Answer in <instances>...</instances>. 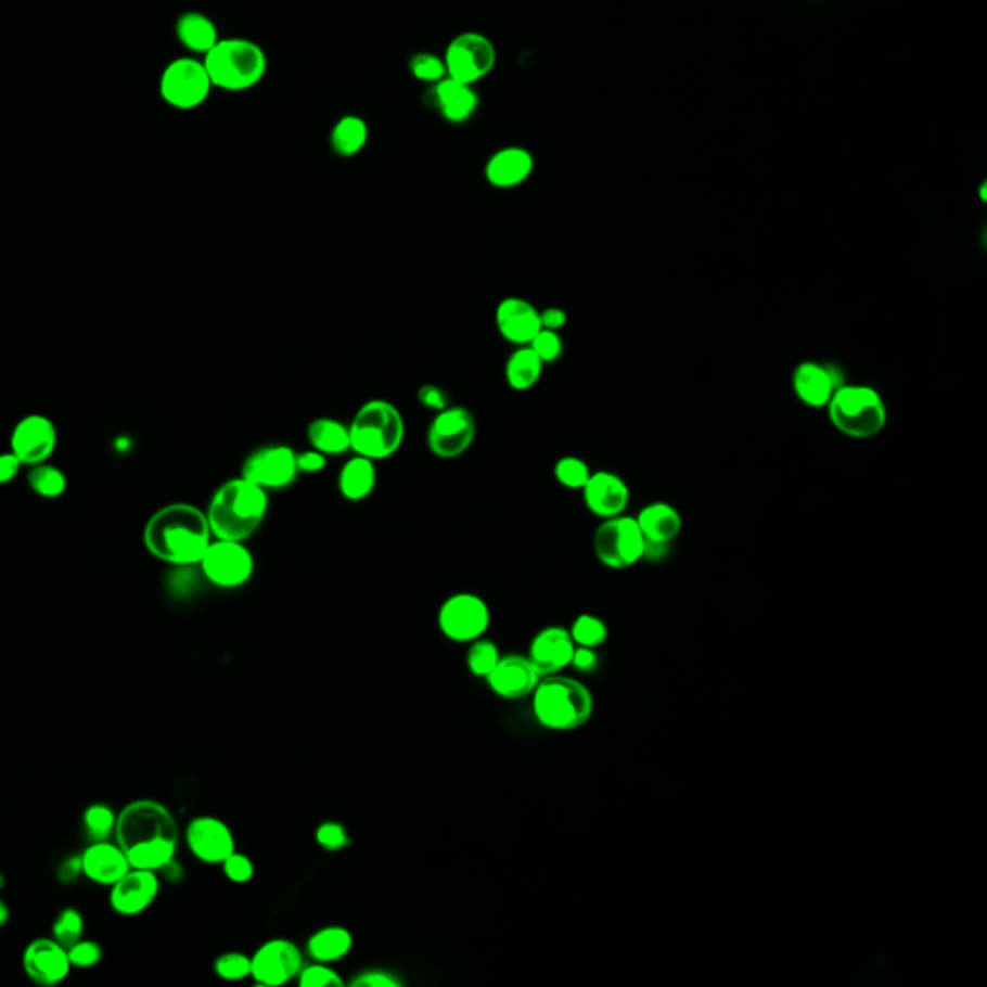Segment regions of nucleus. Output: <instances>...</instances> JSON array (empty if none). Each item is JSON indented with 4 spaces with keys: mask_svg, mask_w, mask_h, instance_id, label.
Listing matches in <instances>:
<instances>
[{
    "mask_svg": "<svg viewBox=\"0 0 987 987\" xmlns=\"http://www.w3.org/2000/svg\"><path fill=\"white\" fill-rule=\"evenodd\" d=\"M131 868L161 872L174 862L180 830L172 812L158 800L139 798L124 806L114 832Z\"/></svg>",
    "mask_w": 987,
    "mask_h": 987,
    "instance_id": "1",
    "label": "nucleus"
},
{
    "mask_svg": "<svg viewBox=\"0 0 987 987\" xmlns=\"http://www.w3.org/2000/svg\"><path fill=\"white\" fill-rule=\"evenodd\" d=\"M143 542L149 554L161 562L178 567L200 565L213 542L207 513L191 503H168L151 515Z\"/></svg>",
    "mask_w": 987,
    "mask_h": 987,
    "instance_id": "2",
    "label": "nucleus"
},
{
    "mask_svg": "<svg viewBox=\"0 0 987 987\" xmlns=\"http://www.w3.org/2000/svg\"><path fill=\"white\" fill-rule=\"evenodd\" d=\"M269 508V492L240 475L218 486L205 513L213 538L245 542L259 530Z\"/></svg>",
    "mask_w": 987,
    "mask_h": 987,
    "instance_id": "3",
    "label": "nucleus"
},
{
    "mask_svg": "<svg viewBox=\"0 0 987 987\" xmlns=\"http://www.w3.org/2000/svg\"><path fill=\"white\" fill-rule=\"evenodd\" d=\"M213 87L225 91H247L259 86L269 69L267 52L245 37L220 39L203 56Z\"/></svg>",
    "mask_w": 987,
    "mask_h": 987,
    "instance_id": "4",
    "label": "nucleus"
},
{
    "mask_svg": "<svg viewBox=\"0 0 987 987\" xmlns=\"http://www.w3.org/2000/svg\"><path fill=\"white\" fill-rule=\"evenodd\" d=\"M594 710L592 694L572 677L546 676L533 691V712L538 723L552 731H573L589 721Z\"/></svg>",
    "mask_w": 987,
    "mask_h": 987,
    "instance_id": "5",
    "label": "nucleus"
},
{
    "mask_svg": "<svg viewBox=\"0 0 987 987\" xmlns=\"http://www.w3.org/2000/svg\"><path fill=\"white\" fill-rule=\"evenodd\" d=\"M406 438V423L388 399H369L349 423L351 451L373 461L390 460Z\"/></svg>",
    "mask_w": 987,
    "mask_h": 987,
    "instance_id": "6",
    "label": "nucleus"
},
{
    "mask_svg": "<svg viewBox=\"0 0 987 987\" xmlns=\"http://www.w3.org/2000/svg\"><path fill=\"white\" fill-rule=\"evenodd\" d=\"M825 409L833 428L853 440H870L887 425L882 394L864 384H841Z\"/></svg>",
    "mask_w": 987,
    "mask_h": 987,
    "instance_id": "7",
    "label": "nucleus"
},
{
    "mask_svg": "<svg viewBox=\"0 0 987 987\" xmlns=\"http://www.w3.org/2000/svg\"><path fill=\"white\" fill-rule=\"evenodd\" d=\"M213 81L207 68L195 56H180L166 64L158 79V93L176 111H195L207 103Z\"/></svg>",
    "mask_w": 987,
    "mask_h": 987,
    "instance_id": "8",
    "label": "nucleus"
},
{
    "mask_svg": "<svg viewBox=\"0 0 987 987\" xmlns=\"http://www.w3.org/2000/svg\"><path fill=\"white\" fill-rule=\"evenodd\" d=\"M592 548L598 562L619 572L641 562L646 540L634 517L617 515L612 520H602L592 538Z\"/></svg>",
    "mask_w": 987,
    "mask_h": 987,
    "instance_id": "9",
    "label": "nucleus"
},
{
    "mask_svg": "<svg viewBox=\"0 0 987 987\" xmlns=\"http://www.w3.org/2000/svg\"><path fill=\"white\" fill-rule=\"evenodd\" d=\"M477 438V419L463 406H448L434 413L426 431V446L438 460H458Z\"/></svg>",
    "mask_w": 987,
    "mask_h": 987,
    "instance_id": "10",
    "label": "nucleus"
},
{
    "mask_svg": "<svg viewBox=\"0 0 987 987\" xmlns=\"http://www.w3.org/2000/svg\"><path fill=\"white\" fill-rule=\"evenodd\" d=\"M443 59L448 78L475 86L492 72L498 54L486 35L463 31L451 39Z\"/></svg>",
    "mask_w": 987,
    "mask_h": 987,
    "instance_id": "11",
    "label": "nucleus"
},
{
    "mask_svg": "<svg viewBox=\"0 0 987 987\" xmlns=\"http://www.w3.org/2000/svg\"><path fill=\"white\" fill-rule=\"evenodd\" d=\"M200 567L205 579L218 589H240L252 579L255 560L245 542L213 538Z\"/></svg>",
    "mask_w": 987,
    "mask_h": 987,
    "instance_id": "12",
    "label": "nucleus"
},
{
    "mask_svg": "<svg viewBox=\"0 0 987 987\" xmlns=\"http://www.w3.org/2000/svg\"><path fill=\"white\" fill-rule=\"evenodd\" d=\"M490 619L492 615L486 600L471 592L451 594L438 610V627L444 637L453 642L477 641L488 631Z\"/></svg>",
    "mask_w": 987,
    "mask_h": 987,
    "instance_id": "13",
    "label": "nucleus"
},
{
    "mask_svg": "<svg viewBox=\"0 0 987 987\" xmlns=\"http://www.w3.org/2000/svg\"><path fill=\"white\" fill-rule=\"evenodd\" d=\"M242 477L267 492L284 490L299 477L297 451L286 444H269L257 448L243 461Z\"/></svg>",
    "mask_w": 987,
    "mask_h": 987,
    "instance_id": "14",
    "label": "nucleus"
},
{
    "mask_svg": "<svg viewBox=\"0 0 987 987\" xmlns=\"http://www.w3.org/2000/svg\"><path fill=\"white\" fill-rule=\"evenodd\" d=\"M302 969V951L290 939H269L252 957V978L260 986L287 984L299 976Z\"/></svg>",
    "mask_w": 987,
    "mask_h": 987,
    "instance_id": "15",
    "label": "nucleus"
},
{
    "mask_svg": "<svg viewBox=\"0 0 987 987\" xmlns=\"http://www.w3.org/2000/svg\"><path fill=\"white\" fill-rule=\"evenodd\" d=\"M56 428L49 416L26 415L17 421L10 436V451L24 465H39L49 461L56 448Z\"/></svg>",
    "mask_w": 987,
    "mask_h": 987,
    "instance_id": "16",
    "label": "nucleus"
},
{
    "mask_svg": "<svg viewBox=\"0 0 987 987\" xmlns=\"http://www.w3.org/2000/svg\"><path fill=\"white\" fill-rule=\"evenodd\" d=\"M185 843L191 855L207 864H222L235 850L232 830L215 816H197L188 823Z\"/></svg>",
    "mask_w": 987,
    "mask_h": 987,
    "instance_id": "17",
    "label": "nucleus"
},
{
    "mask_svg": "<svg viewBox=\"0 0 987 987\" xmlns=\"http://www.w3.org/2000/svg\"><path fill=\"white\" fill-rule=\"evenodd\" d=\"M24 971L27 978L34 979L39 986L51 987L68 978L72 964H69L68 949L59 944L56 939L37 937L24 951Z\"/></svg>",
    "mask_w": 987,
    "mask_h": 987,
    "instance_id": "18",
    "label": "nucleus"
},
{
    "mask_svg": "<svg viewBox=\"0 0 987 987\" xmlns=\"http://www.w3.org/2000/svg\"><path fill=\"white\" fill-rule=\"evenodd\" d=\"M158 892L161 880L156 872L130 868L111 885V907L120 916H138L155 902Z\"/></svg>",
    "mask_w": 987,
    "mask_h": 987,
    "instance_id": "19",
    "label": "nucleus"
},
{
    "mask_svg": "<svg viewBox=\"0 0 987 987\" xmlns=\"http://www.w3.org/2000/svg\"><path fill=\"white\" fill-rule=\"evenodd\" d=\"M580 492L590 513H594L600 520L624 515L631 500L629 486L612 471L592 473Z\"/></svg>",
    "mask_w": 987,
    "mask_h": 987,
    "instance_id": "20",
    "label": "nucleus"
},
{
    "mask_svg": "<svg viewBox=\"0 0 987 987\" xmlns=\"http://www.w3.org/2000/svg\"><path fill=\"white\" fill-rule=\"evenodd\" d=\"M493 321L500 336L513 346H528L542 330L540 311L530 302L517 295L505 297L498 304Z\"/></svg>",
    "mask_w": 987,
    "mask_h": 987,
    "instance_id": "21",
    "label": "nucleus"
},
{
    "mask_svg": "<svg viewBox=\"0 0 987 987\" xmlns=\"http://www.w3.org/2000/svg\"><path fill=\"white\" fill-rule=\"evenodd\" d=\"M542 676L538 674L537 667L530 664L527 656H502L496 664L490 676L486 677V683L492 689V693L505 701H520L537 689L538 681Z\"/></svg>",
    "mask_w": 987,
    "mask_h": 987,
    "instance_id": "22",
    "label": "nucleus"
},
{
    "mask_svg": "<svg viewBox=\"0 0 987 987\" xmlns=\"http://www.w3.org/2000/svg\"><path fill=\"white\" fill-rule=\"evenodd\" d=\"M841 374L832 364L803 361L793 373V390L805 406L825 409L835 390L839 388Z\"/></svg>",
    "mask_w": 987,
    "mask_h": 987,
    "instance_id": "23",
    "label": "nucleus"
},
{
    "mask_svg": "<svg viewBox=\"0 0 987 987\" xmlns=\"http://www.w3.org/2000/svg\"><path fill=\"white\" fill-rule=\"evenodd\" d=\"M573 652L575 642L567 629L546 627L530 641L527 658L537 667L540 676H555L565 667L572 666Z\"/></svg>",
    "mask_w": 987,
    "mask_h": 987,
    "instance_id": "24",
    "label": "nucleus"
},
{
    "mask_svg": "<svg viewBox=\"0 0 987 987\" xmlns=\"http://www.w3.org/2000/svg\"><path fill=\"white\" fill-rule=\"evenodd\" d=\"M428 103L450 124H465L477 114L480 99L475 86L444 78L431 86Z\"/></svg>",
    "mask_w": 987,
    "mask_h": 987,
    "instance_id": "25",
    "label": "nucleus"
},
{
    "mask_svg": "<svg viewBox=\"0 0 987 987\" xmlns=\"http://www.w3.org/2000/svg\"><path fill=\"white\" fill-rule=\"evenodd\" d=\"M535 172V156L527 149L511 145L496 151L485 166L486 182L496 190H513Z\"/></svg>",
    "mask_w": 987,
    "mask_h": 987,
    "instance_id": "26",
    "label": "nucleus"
},
{
    "mask_svg": "<svg viewBox=\"0 0 987 987\" xmlns=\"http://www.w3.org/2000/svg\"><path fill=\"white\" fill-rule=\"evenodd\" d=\"M81 867L87 880L99 885L116 884L131 868L118 843L111 841L89 843V847L81 853Z\"/></svg>",
    "mask_w": 987,
    "mask_h": 987,
    "instance_id": "27",
    "label": "nucleus"
},
{
    "mask_svg": "<svg viewBox=\"0 0 987 987\" xmlns=\"http://www.w3.org/2000/svg\"><path fill=\"white\" fill-rule=\"evenodd\" d=\"M634 520L649 544L669 546L683 530L681 513L667 502L644 505Z\"/></svg>",
    "mask_w": 987,
    "mask_h": 987,
    "instance_id": "28",
    "label": "nucleus"
},
{
    "mask_svg": "<svg viewBox=\"0 0 987 987\" xmlns=\"http://www.w3.org/2000/svg\"><path fill=\"white\" fill-rule=\"evenodd\" d=\"M376 461L354 456L342 465L338 475V490L347 502H363L376 488Z\"/></svg>",
    "mask_w": 987,
    "mask_h": 987,
    "instance_id": "29",
    "label": "nucleus"
},
{
    "mask_svg": "<svg viewBox=\"0 0 987 987\" xmlns=\"http://www.w3.org/2000/svg\"><path fill=\"white\" fill-rule=\"evenodd\" d=\"M176 37L188 51L201 56L220 41L217 24L203 12H183L176 22Z\"/></svg>",
    "mask_w": 987,
    "mask_h": 987,
    "instance_id": "30",
    "label": "nucleus"
},
{
    "mask_svg": "<svg viewBox=\"0 0 987 987\" xmlns=\"http://www.w3.org/2000/svg\"><path fill=\"white\" fill-rule=\"evenodd\" d=\"M307 440L311 444L312 450L321 451L326 458L344 456L346 451H351L349 425H344L338 419L330 416H319L309 423Z\"/></svg>",
    "mask_w": 987,
    "mask_h": 987,
    "instance_id": "31",
    "label": "nucleus"
},
{
    "mask_svg": "<svg viewBox=\"0 0 987 987\" xmlns=\"http://www.w3.org/2000/svg\"><path fill=\"white\" fill-rule=\"evenodd\" d=\"M354 947V936L351 932L342 926L321 927L315 932L309 941H307V953L312 961L332 964L338 962L349 954Z\"/></svg>",
    "mask_w": 987,
    "mask_h": 987,
    "instance_id": "32",
    "label": "nucleus"
},
{
    "mask_svg": "<svg viewBox=\"0 0 987 987\" xmlns=\"http://www.w3.org/2000/svg\"><path fill=\"white\" fill-rule=\"evenodd\" d=\"M369 136V126L361 116L346 114L330 131V148L342 158H351L367 148Z\"/></svg>",
    "mask_w": 987,
    "mask_h": 987,
    "instance_id": "33",
    "label": "nucleus"
},
{
    "mask_svg": "<svg viewBox=\"0 0 987 987\" xmlns=\"http://www.w3.org/2000/svg\"><path fill=\"white\" fill-rule=\"evenodd\" d=\"M544 371V363L528 346H520L505 361V382L511 390L527 392L537 386Z\"/></svg>",
    "mask_w": 987,
    "mask_h": 987,
    "instance_id": "34",
    "label": "nucleus"
},
{
    "mask_svg": "<svg viewBox=\"0 0 987 987\" xmlns=\"http://www.w3.org/2000/svg\"><path fill=\"white\" fill-rule=\"evenodd\" d=\"M27 485L41 498H59L66 492L68 488V478L64 471L54 465H49L47 461L39 465H31L27 473Z\"/></svg>",
    "mask_w": 987,
    "mask_h": 987,
    "instance_id": "35",
    "label": "nucleus"
},
{
    "mask_svg": "<svg viewBox=\"0 0 987 987\" xmlns=\"http://www.w3.org/2000/svg\"><path fill=\"white\" fill-rule=\"evenodd\" d=\"M116 820H118V815L104 803H93V805L87 806L81 822H84V832H86L89 843L111 839L116 832Z\"/></svg>",
    "mask_w": 987,
    "mask_h": 987,
    "instance_id": "36",
    "label": "nucleus"
},
{
    "mask_svg": "<svg viewBox=\"0 0 987 987\" xmlns=\"http://www.w3.org/2000/svg\"><path fill=\"white\" fill-rule=\"evenodd\" d=\"M569 634L575 646L598 649L607 641V625L597 615L582 614L573 621Z\"/></svg>",
    "mask_w": 987,
    "mask_h": 987,
    "instance_id": "37",
    "label": "nucleus"
},
{
    "mask_svg": "<svg viewBox=\"0 0 987 987\" xmlns=\"http://www.w3.org/2000/svg\"><path fill=\"white\" fill-rule=\"evenodd\" d=\"M84 930H86V920L81 916V912L74 907H68V909H62L54 920L52 939H56L59 944L68 949L69 945L78 944L79 939H84Z\"/></svg>",
    "mask_w": 987,
    "mask_h": 987,
    "instance_id": "38",
    "label": "nucleus"
},
{
    "mask_svg": "<svg viewBox=\"0 0 987 987\" xmlns=\"http://www.w3.org/2000/svg\"><path fill=\"white\" fill-rule=\"evenodd\" d=\"M590 475H592V471H590L589 463L575 456H565L554 465L555 480L567 490H582V486L587 485Z\"/></svg>",
    "mask_w": 987,
    "mask_h": 987,
    "instance_id": "39",
    "label": "nucleus"
},
{
    "mask_svg": "<svg viewBox=\"0 0 987 987\" xmlns=\"http://www.w3.org/2000/svg\"><path fill=\"white\" fill-rule=\"evenodd\" d=\"M502 654L492 641H485L483 637L477 641L471 642V649L467 652V667L473 676L488 677L496 664L500 662Z\"/></svg>",
    "mask_w": 987,
    "mask_h": 987,
    "instance_id": "40",
    "label": "nucleus"
},
{
    "mask_svg": "<svg viewBox=\"0 0 987 987\" xmlns=\"http://www.w3.org/2000/svg\"><path fill=\"white\" fill-rule=\"evenodd\" d=\"M409 69L416 81H423L428 86H434L440 79L448 78L443 56H438L434 52H416L415 56L409 61Z\"/></svg>",
    "mask_w": 987,
    "mask_h": 987,
    "instance_id": "41",
    "label": "nucleus"
},
{
    "mask_svg": "<svg viewBox=\"0 0 987 987\" xmlns=\"http://www.w3.org/2000/svg\"><path fill=\"white\" fill-rule=\"evenodd\" d=\"M215 972H217L218 978L226 979V982L245 979L247 976H252V957L235 953V951L222 953L215 961Z\"/></svg>",
    "mask_w": 987,
    "mask_h": 987,
    "instance_id": "42",
    "label": "nucleus"
},
{
    "mask_svg": "<svg viewBox=\"0 0 987 987\" xmlns=\"http://www.w3.org/2000/svg\"><path fill=\"white\" fill-rule=\"evenodd\" d=\"M528 347L537 354L538 359L544 364L555 363L563 354V339L560 332L542 329L538 332Z\"/></svg>",
    "mask_w": 987,
    "mask_h": 987,
    "instance_id": "43",
    "label": "nucleus"
},
{
    "mask_svg": "<svg viewBox=\"0 0 987 987\" xmlns=\"http://www.w3.org/2000/svg\"><path fill=\"white\" fill-rule=\"evenodd\" d=\"M297 978H299V986L304 987L344 986V979L339 978L338 972L330 969V964H324V962L305 966Z\"/></svg>",
    "mask_w": 987,
    "mask_h": 987,
    "instance_id": "44",
    "label": "nucleus"
},
{
    "mask_svg": "<svg viewBox=\"0 0 987 987\" xmlns=\"http://www.w3.org/2000/svg\"><path fill=\"white\" fill-rule=\"evenodd\" d=\"M68 959L76 969H91L103 959V947L93 939H79L78 944L69 945Z\"/></svg>",
    "mask_w": 987,
    "mask_h": 987,
    "instance_id": "45",
    "label": "nucleus"
},
{
    "mask_svg": "<svg viewBox=\"0 0 987 987\" xmlns=\"http://www.w3.org/2000/svg\"><path fill=\"white\" fill-rule=\"evenodd\" d=\"M315 839L324 850H342L349 845V833L338 822H324L317 828Z\"/></svg>",
    "mask_w": 987,
    "mask_h": 987,
    "instance_id": "46",
    "label": "nucleus"
},
{
    "mask_svg": "<svg viewBox=\"0 0 987 987\" xmlns=\"http://www.w3.org/2000/svg\"><path fill=\"white\" fill-rule=\"evenodd\" d=\"M222 868H225L226 877L232 884H247L255 875V864H253L252 858L245 857L242 853H235V850L226 858Z\"/></svg>",
    "mask_w": 987,
    "mask_h": 987,
    "instance_id": "47",
    "label": "nucleus"
},
{
    "mask_svg": "<svg viewBox=\"0 0 987 987\" xmlns=\"http://www.w3.org/2000/svg\"><path fill=\"white\" fill-rule=\"evenodd\" d=\"M416 399H419V403H421L423 408L433 411V413H438V411H443V409L450 406L448 394H446V390L440 388V386H436V384H425V386H421V388L416 390Z\"/></svg>",
    "mask_w": 987,
    "mask_h": 987,
    "instance_id": "48",
    "label": "nucleus"
},
{
    "mask_svg": "<svg viewBox=\"0 0 987 987\" xmlns=\"http://www.w3.org/2000/svg\"><path fill=\"white\" fill-rule=\"evenodd\" d=\"M351 986L356 987H401L398 976L388 971H364L351 979Z\"/></svg>",
    "mask_w": 987,
    "mask_h": 987,
    "instance_id": "49",
    "label": "nucleus"
},
{
    "mask_svg": "<svg viewBox=\"0 0 987 987\" xmlns=\"http://www.w3.org/2000/svg\"><path fill=\"white\" fill-rule=\"evenodd\" d=\"M326 456L321 453V451L309 450L297 451V469H299V475H317V473H322L326 469Z\"/></svg>",
    "mask_w": 987,
    "mask_h": 987,
    "instance_id": "50",
    "label": "nucleus"
},
{
    "mask_svg": "<svg viewBox=\"0 0 987 987\" xmlns=\"http://www.w3.org/2000/svg\"><path fill=\"white\" fill-rule=\"evenodd\" d=\"M59 882L61 884H74L78 880L79 875H84V867H81V855H74V857L64 858L59 867Z\"/></svg>",
    "mask_w": 987,
    "mask_h": 987,
    "instance_id": "51",
    "label": "nucleus"
},
{
    "mask_svg": "<svg viewBox=\"0 0 987 987\" xmlns=\"http://www.w3.org/2000/svg\"><path fill=\"white\" fill-rule=\"evenodd\" d=\"M572 666L580 674H592L598 667V656L594 649H585V646H575L573 652Z\"/></svg>",
    "mask_w": 987,
    "mask_h": 987,
    "instance_id": "52",
    "label": "nucleus"
},
{
    "mask_svg": "<svg viewBox=\"0 0 987 987\" xmlns=\"http://www.w3.org/2000/svg\"><path fill=\"white\" fill-rule=\"evenodd\" d=\"M22 467H24V463L17 460L12 451L0 453V486L12 483Z\"/></svg>",
    "mask_w": 987,
    "mask_h": 987,
    "instance_id": "53",
    "label": "nucleus"
},
{
    "mask_svg": "<svg viewBox=\"0 0 987 987\" xmlns=\"http://www.w3.org/2000/svg\"><path fill=\"white\" fill-rule=\"evenodd\" d=\"M540 324H542V329L560 332L567 324V312L560 307H548L544 311H540Z\"/></svg>",
    "mask_w": 987,
    "mask_h": 987,
    "instance_id": "54",
    "label": "nucleus"
},
{
    "mask_svg": "<svg viewBox=\"0 0 987 987\" xmlns=\"http://www.w3.org/2000/svg\"><path fill=\"white\" fill-rule=\"evenodd\" d=\"M10 920V909L7 902L0 899V927L7 926V922Z\"/></svg>",
    "mask_w": 987,
    "mask_h": 987,
    "instance_id": "55",
    "label": "nucleus"
},
{
    "mask_svg": "<svg viewBox=\"0 0 987 987\" xmlns=\"http://www.w3.org/2000/svg\"><path fill=\"white\" fill-rule=\"evenodd\" d=\"M4 889V875L0 874V892Z\"/></svg>",
    "mask_w": 987,
    "mask_h": 987,
    "instance_id": "56",
    "label": "nucleus"
}]
</instances>
